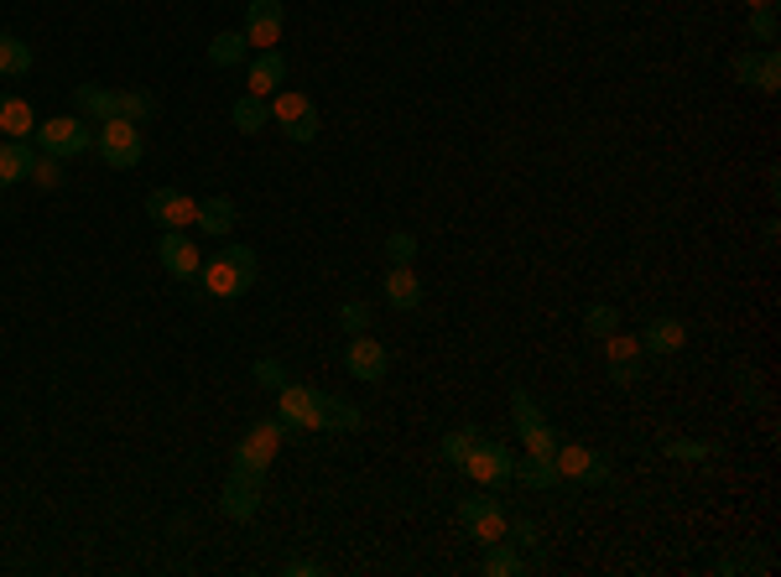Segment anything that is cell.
Wrapping results in <instances>:
<instances>
[{
	"label": "cell",
	"mask_w": 781,
	"mask_h": 577,
	"mask_svg": "<svg viewBox=\"0 0 781 577\" xmlns=\"http://www.w3.org/2000/svg\"><path fill=\"white\" fill-rule=\"evenodd\" d=\"M260 276V260L250 245H224L219 256H209V266H198V292L203 297H219V302H235L245 297Z\"/></svg>",
	"instance_id": "cell-1"
},
{
	"label": "cell",
	"mask_w": 781,
	"mask_h": 577,
	"mask_svg": "<svg viewBox=\"0 0 781 577\" xmlns=\"http://www.w3.org/2000/svg\"><path fill=\"white\" fill-rule=\"evenodd\" d=\"M282 443H287L282 416H260V422H250V432L235 443V469L240 473H260V479H266V469L282 458Z\"/></svg>",
	"instance_id": "cell-2"
},
{
	"label": "cell",
	"mask_w": 781,
	"mask_h": 577,
	"mask_svg": "<svg viewBox=\"0 0 781 577\" xmlns=\"http://www.w3.org/2000/svg\"><path fill=\"white\" fill-rule=\"evenodd\" d=\"M458 469L469 473V484H479V490H500V484H511L516 458H511V448L496 443V437H475V448L464 452V463H458Z\"/></svg>",
	"instance_id": "cell-3"
},
{
	"label": "cell",
	"mask_w": 781,
	"mask_h": 577,
	"mask_svg": "<svg viewBox=\"0 0 781 577\" xmlns=\"http://www.w3.org/2000/svg\"><path fill=\"white\" fill-rule=\"evenodd\" d=\"M94 151H100V162L115 172H130L136 162H141V126H130V120H100V130H94Z\"/></svg>",
	"instance_id": "cell-4"
},
{
	"label": "cell",
	"mask_w": 781,
	"mask_h": 577,
	"mask_svg": "<svg viewBox=\"0 0 781 577\" xmlns=\"http://www.w3.org/2000/svg\"><path fill=\"white\" fill-rule=\"evenodd\" d=\"M37 141H43L47 156L73 162V156L94 151V130L84 126V115H53V120H43V126H37Z\"/></svg>",
	"instance_id": "cell-5"
},
{
	"label": "cell",
	"mask_w": 781,
	"mask_h": 577,
	"mask_svg": "<svg viewBox=\"0 0 781 577\" xmlns=\"http://www.w3.org/2000/svg\"><path fill=\"white\" fill-rule=\"evenodd\" d=\"M277 416L287 422V432H318L324 427V390L287 380L277 390Z\"/></svg>",
	"instance_id": "cell-6"
},
{
	"label": "cell",
	"mask_w": 781,
	"mask_h": 577,
	"mask_svg": "<svg viewBox=\"0 0 781 577\" xmlns=\"http://www.w3.org/2000/svg\"><path fill=\"white\" fill-rule=\"evenodd\" d=\"M511 422H516V432H521V448L526 452H537V458H552V448H558V437H552V427H547V416H543V407L526 396V390H511Z\"/></svg>",
	"instance_id": "cell-7"
},
{
	"label": "cell",
	"mask_w": 781,
	"mask_h": 577,
	"mask_svg": "<svg viewBox=\"0 0 781 577\" xmlns=\"http://www.w3.org/2000/svg\"><path fill=\"white\" fill-rule=\"evenodd\" d=\"M552 463H558V479L563 484H609V463H605V452H594L584 448V443H558L552 448Z\"/></svg>",
	"instance_id": "cell-8"
},
{
	"label": "cell",
	"mask_w": 781,
	"mask_h": 577,
	"mask_svg": "<svg viewBox=\"0 0 781 577\" xmlns=\"http://www.w3.org/2000/svg\"><path fill=\"white\" fill-rule=\"evenodd\" d=\"M458 526L475 535L479 546H496L511 531V515L500 510V499H458Z\"/></svg>",
	"instance_id": "cell-9"
},
{
	"label": "cell",
	"mask_w": 781,
	"mask_h": 577,
	"mask_svg": "<svg viewBox=\"0 0 781 577\" xmlns=\"http://www.w3.org/2000/svg\"><path fill=\"white\" fill-rule=\"evenodd\" d=\"M599 349H605V369L615 385H636L641 380V333H626V328H615L609 339H599Z\"/></svg>",
	"instance_id": "cell-10"
},
{
	"label": "cell",
	"mask_w": 781,
	"mask_h": 577,
	"mask_svg": "<svg viewBox=\"0 0 781 577\" xmlns=\"http://www.w3.org/2000/svg\"><path fill=\"white\" fill-rule=\"evenodd\" d=\"M147 214L156 229H188L198 224V198H188L183 188H156L147 192Z\"/></svg>",
	"instance_id": "cell-11"
},
{
	"label": "cell",
	"mask_w": 781,
	"mask_h": 577,
	"mask_svg": "<svg viewBox=\"0 0 781 577\" xmlns=\"http://www.w3.org/2000/svg\"><path fill=\"white\" fill-rule=\"evenodd\" d=\"M282 0H250L245 5V43L256 47V52H271V47L282 43Z\"/></svg>",
	"instance_id": "cell-12"
},
{
	"label": "cell",
	"mask_w": 781,
	"mask_h": 577,
	"mask_svg": "<svg viewBox=\"0 0 781 577\" xmlns=\"http://www.w3.org/2000/svg\"><path fill=\"white\" fill-rule=\"evenodd\" d=\"M730 68H735V79H739L745 89H760V94H777V89H781V52H777V47L739 52Z\"/></svg>",
	"instance_id": "cell-13"
},
{
	"label": "cell",
	"mask_w": 781,
	"mask_h": 577,
	"mask_svg": "<svg viewBox=\"0 0 781 577\" xmlns=\"http://www.w3.org/2000/svg\"><path fill=\"white\" fill-rule=\"evenodd\" d=\"M156 260H162V271L177 281H194L198 266H203V256H198V245L183 229H162V239H156Z\"/></svg>",
	"instance_id": "cell-14"
},
{
	"label": "cell",
	"mask_w": 781,
	"mask_h": 577,
	"mask_svg": "<svg viewBox=\"0 0 781 577\" xmlns=\"http://www.w3.org/2000/svg\"><path fill=\"white\" fill-rule=\"evenodd\" d=\"M345 369L354 375V380H365V385L386 380V369H391L386 343H375L370 333H354V339H349V349H345Z\"/></svg>",
	"instance_id": "cell-15"
},
{
	"label": "cell",
	"mask_w": 781,
	"mask_h": 577,
	"mask_svg": "<svg viewBox=\"0 0 781 577\" xmlns=\"http://www.w3.org/2000/svg\"><path fill=\"white\" fill-rule=\"evenodd\" d=\"M219 510L230 515V520H256L260 510V473H230V484L219 494Z\"/></svg>",
	"instance_id": "cell-16"
},
{
	"label": "cell",
	"mask_w": 781,
	"mask_h": 577,
	"mask_svg": "<svg viewBox=\"0 0 781 577\" xmlns=\"http://www.w3.org/2000/svg\"><path fill=\"white\" fill-rule=\"evenodd\" d=\"M120 99H126V89H105V84H79L73 89V109L84 115V120H115L120 115ZM126 120V115H120Z\"/></svg>",
	"instance_id": "cell-17"
},
{
	"label": "cell",
	"mask_w": 781,
	"mask_h": 577,
	"mask_svg": "<svg viewBox=\"0 0 781 577\" xmlns=\"http://www.w3.org/2000/svg\"><path fill=\"white\" fill-rule=\"evenodd\" d=\"M683 343H688V322H683V318H651L646 328H641V349H646V354H656V360L677 354Z\"/></svg>",
	"instance_id": "cell-18"
},
{
	"label": "cell",
	"mask_w": 781,
	"mask_h": 577,
	"mask_svg": "<svg viewBox=\"0 0 781 577\" xmlns=\"http://www.w3.org/2000/svg\"><path fill=\"white\" fill-rule=\"evenodd\" d=\"M32 167H37V146L32 141H0V188L32 182Z\"/></svg>",
	"instance_id": "cell-19"
},
{
	"label": "cell",
	"mask_w": 781,
	"mask_h": 577,
	"mask_svg": "<svg viewBox=\"0 0 781 577\" xmlns=\"http://www.w3.org/2000/svg\"><path fill=\"white\" fill-rule=\"evenodd\" d=\"M381 292H386V302L391 307H401V313L422 307V276H417L412 266H391L386 281H381Z\"/></svg>",
	"instance_id": "cell-20"
},
{
	"label": "cell",
	"mask_w": 781,
	"mask_h": 577,
	"mask_svg": "<svg viewBox=\"0 0 781 577\" xmlns=\"http://www.w3.org/2000/svg\"><path fill=\"white\" fill-rule=\"evenodd\" d=\"M282 84H287V58H282V47H271V52H256V63H250V94L271 99V94H277Z\"/></svg>",
	"instance_id": "cell-21"
},
{
	"label": "cell",
	"mask_w": 781,
	"mask_h": 577,
	"mask_svg": "<svg viewBox=\"0 0 781 577\" xmlns=\"http://www.w3.org/2000/svg\"><path fill=\"white\" fill-rule=\"evenodd\" d=\"M0 130H5V141H32L37 136V109L16 99V94H5L0 99Z\"/></svg>",
	"instance_id": "cell-22"
},
{
	"label": "cell",
	"mask_w": 781,
	"mask_h": 577,
	"mask_svg": "<svg viewBox=\"0 0 781 577\" xmlns=\"http://www.w3.org/2000/svg\"><path fill=\"white\" fill-rule=\"evenodd\" d=\"M511 479H516V484H526V490H558V484H563V479H558V463H552V458H537V452L516 458Z\"/></svg>",
	"instance_id": "cell-23"
},
{
	"label": "cell",
	"mask_w": 781,
	"mask_h": 577,
	"mask_svg": "<svg viewBox=\"0 0 781 577\" xmlns=\"http://www.w3.org/2000/svg\"><path fill=\"white\" fill-rule=\"evenodd\" d=\"M235 219H240L235 198H224V192L198 203V229H203V235H230V229H235Z\"/></svg>",
	"instance_id": "cell-24"
},
{
	"label": "cell",
	"mask_w": 781,
	"mask_h": 577,
	"mask_svg": "<svg viewBox=\"0 0 781 577\" xmlns=\"http://www.w3.org/2000/svg\"><path fill=\"white\" fill-rule=\"evenodd\" d=\"M307 115H318L307 94H298V89H277V94H271V120L282 130H292L298 120H307Z\"/></svg>",
	"instance_id": "cell-25"
},
{
	"label": "cell",
	"mask_w": 781,
	"mask_h": 577,
	"mask_svg": "<svg viewBox=\"0 0 781 577\" xmlns=\"http://www.w3.org/2000/svg\"><path fill=\"white\" fill-rule=\"evenodd\" d=\"M479 573L485 577H521V573H532V562H521V556L511 552V541H496V546H485Z\"/></svg>",
	"instance_id": "cell-26"
},
{
	"label": "cell",
	"mask_w": 781,
	"mask_h": 577,
	"mask_svg": "<svg viewBox=\"0 0 781 577\" xmlns=\"http://www.w3.org/2000/svg\"><path fill=\"white\" fill-rule=\"evenodd\" d=\"M230 120H235L240 136H256V130L266 126V120H271V105H266L260 94H240L235 109H230Z\"/></svg>",
	"instance_id": "cell-27"
},
{
	"label": "cell",
	"mask_w": 781,
	"mask_h": 577,
	"mask_svg": "<svg viewBox=\"0 0 781 577\" xmlns=\"http://www.w3.org/2000/svg\"><path fill=\"white\" fill-rule=\"evenodd\" d=\"M0 73L5 79H26L32 73V47L22 37H11V32H0Z\"/></svg>",
	"instance_id": "cell-28"
},
{
	"label": "cell",
	"mask_w": 781,
	"mask_h": 577,
	"mask_svg": "<svg viewBox=\"0 0 781 577\" xmlns=\"http://www.w3.org/2000/svg\"><path fill=\"white\" fill-rule=\"evenodd\" d=\"M250 58V43H245V32H219L214 43H209V63L214 68H235Z\"/></svg>",
	"instance_id": "cell-29"
},
{
	"label": "cell",
	"mask_w": 781,
	"mask_h": 577,
	"mask_svg": "<svg viewBox=\"0 0 781 577\" xmlns=\"http://www.w3.org/2000/svg\"><path fill=\"white\" fill-rule=\"evenodd\" d=\"M324 427H328V432H360V427H365V411L354 407V401L324 396Z\"/></svg>",
	"instance_id": "cell-30"
},
{
	"label": "cell",
	"mask_w": 781,
	"mask_h": 577,
	"mask_svg": "<svg viewBox=\"0 0 781 577\" xmlns=\"http://www.w3.org/2000/svg\"><path fill=\"white\" fill-rule=\"evenodd\" d=\"M662 452H667V458H677V463H714V458H719L714 443H698V437H667V443H662Z\"/></svg>",
	"instance_id": "cell-31"
},
{
	"label": "cell",
	"mask_w": 781,
	"mask_h": 577,
	"mask_svg": "<svg viewBox=\"0 0 781 577\" xmlns=\"http://www.w3.org/2000/svg\"><path fill=\"white\" fill-rule=\"evenodd\" d=\"M620 328V313L609 307V302H594V307H584V333L588 339H609Z\"/></svg>",
	"instance_id": "cell-32"
},
{
	"label": "cell",
	"mask_w": 781,
	"mask_h": 577,
	"mask_svg": "<svg viewBox=\"0 0 781 577\" xmlns=\"http://www.w3.org/2000/svg\"><path fill=\"white\" fill-rule=\"evenodd\" d=\"M386 260H391V266H412V260H417V235H407V229L386 235Z\"/></svg>",
	"instance_id": "cell-33"
},
{
	"label": "cell",
	"mask_w": 781,
	"mask_h": 577,
	"mask_svg": "<svg viewBox=\"0 0 781 577\" xmlns=\"http://www.w3.org/2000/svg\"><path fill=\"white\" fill-rule=\"evenodd\" d=\"M475 437H479L475 427H454V432H448V437H443V458H448V463H454V469H458V463H464V452L475 448Z\"/></svg>",
	"instance_id": "cell-34"
},
{
	"label": "cell",
	"mask_w": 781,
	"mask_h": 577,
	"mask_svg": "<svg viewBox=\"0 0 781 577\" xmlns=\"http://www.w3.org/2000/svg\"><path fill=\"white\" fill-rule=\"evenodd\" d=\"M750 37L756 43H777V5H760V11H750Z\"/></svg>",
	"instance_id": "cell-35"
},
{
	"label": "cell",
	"mask_w": 781,
	"mask_h": 577,
	"mask_svg": "<svg viewBox=\"0 0 781 577\" xmlns=\"http://www.w3.org/2000/svg\"><path fill=\"white\" fill-rule=\"evenodd\" d=\"M32 182H37V188H58V182H63V162H58V156H47V151H37Z\"/></svg>",
	"instance_id": "cell-36"
},
{
	"label": "cell",
	"mask_w": 781,
	"mask_h": 577,
	"mask_svg": "<svg viewBox=\"0 0 781 577\" xmlns=\"http://www.w3.org/2000/svg\"><path fill=\"white\" fill-rule=\"evenodd\" d=\"M339 328H345V333H370V307L365 302H345V307H339Z\"/></svg>",
	"instance_id": "cell-37"
},
{
	"label": "cell",
	"mask_w": 781,
	"mask_h": 577,
	"mask_svg": "<svg viewBox=\"0 0 781 577\" xmlns=\"http://www.w3.org/2000/svg\"><path fill=\"white\" fill-rule=\"evenodd\" d=\"M505 541H516V546H526V552H543V531H537L532 520H511Z\"/></svg>",
	"instance_id": "cell-38"
},
{
	"label": "cell",
	"mask_w": 781,
	"mask_h": 577,
	"mask_svg": "<svg viewBox=\"0 0 781 577\" xmlns=\"http://www.w3.org/2000/svg\"><path fill=\"white\" fill-rule=\"evenodd\" d=\"M256 385H266V390H282L287 385V369H282V360H256Z\"/></svg>",
	"instance_id": "cell-39"
},
{
	"label": "cell",
	"mask_w": 781,
	"mask_h": 577,
	"mask_svg": "<svg viewBox=\"0 0 781 577\" xmlns=\"http://www.w3.org/2000/svg\"><path fill=\"white\" fill-rule=\"evenodd\" d=\"M282 573H287V577H318V573H324V562H307V556H292V562H287Z\"/></svg>",
	"instance_id": "cell-40"
},
{
	"label": "cell",
	"mask_w": 781,
	"mask_h": 577,
	"mask_svg": "<svg viewBox=\"0 0 781 577\" xmlns=\"http://www.w3.org/2000/svg\"><path fill=\"white\" fill-rule=\"evenodd\" d=\"M735 375H739V396H745V401H756V369L735 364Z\"/></svg>",
	"instance_id": "cell-41"
},
{
	"label": "cell",
	"mask_w": 781,
	"mask_h": 577,
	"mask_svg": "<svg viewBox=\"0 0 781 577\" xmlns=\"http://www.w3.org/2000/svg\"><path fill=\"white\" fill-rule=\"evenodd\" d=\"M760 5H777V0H745V11H760Z\"/></svg>",
	"instance_id": "cell-42"
},
{
	"label": "cell",
	"mask_w": 781,
	"mask_h": 577,
	"mask_svg": "<svg viewBox=\"0 0 781 577\" xmlns=\"http://www.w3.org/2000/svg\"><path fill=\"white\" fill-rule=\"evenodd\" d=\"M0 99H5V94H0Z\"/></svg>",
	"instance_id": "cell-43"
}]
</instances>
